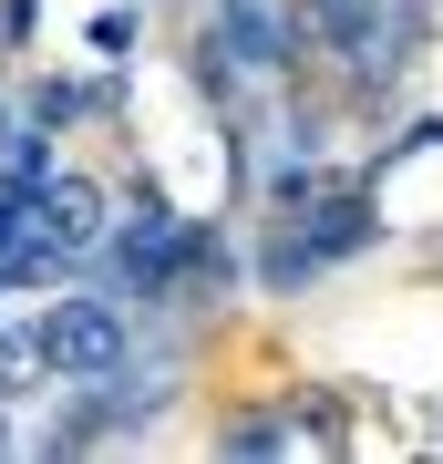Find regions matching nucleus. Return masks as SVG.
Wrapping results in <instances>:
<instances>
[{
    "label": "nucleus",
    "instance_id": "nucleus-2",
    "mask_svg": "<svg viewBox=\"0 0 443 464\" xmlns=\"http://www.w3.org/2000/svg\"><path fill=\"white\" fill-rule=\"evenodd\" d=\"M32 237H42L52 258H82V248L103 237V197H93L82 176H52L42 197H32Z\"/></svg>",
    "mask_w": 443,
    "mask_h": 464
},
{
    "label": "nucleus",
    "instance_id": "nucleus-4",
    "mask_svg": "<svg viewBox=\"0 0 443 464\" xmlns=\"http://www.w3.org/2000/svg\"><path fill=\"white\" fill-rule=\"evenodd\" d=\"M361 237H371V207L361 197H330L310 217V258H341V248H361Z\"/></svg>",
    "mask_w": 443,
    "mask_h": 464
},
{
    "label": "nucleus",
    "instance_id": "nucleus-1",
    "mask_svg": "<svg viewBox=\"0 0 443 464\" xmlns=\"http://www.w3.org/2000/svg\"><path fill=\"white\" fill-rule=\"evenodd\" d=\"M32 362L42 372H114L124 362V310L114 299H63V310H42Z\"/></svg>",
    "mask_w": 443,
    "mask_h": 464
},
{
    "label": "nucleus",
    "instance_id": "nucleus-3",
    "mask_svg": "<svg viewBox=\"0 0 443 464\" xmlns=\"http://www.w3.org/2000/svg\"><path fill=\"white\" fill-rule=\"evenodd\" d=\"M176 258H186V227H176V217H145V227L124 237V268H134V289H165V279H176Z\"/></svg>",
    "mask_w": 443,
    "mask_h": 464
}]
</instances>
